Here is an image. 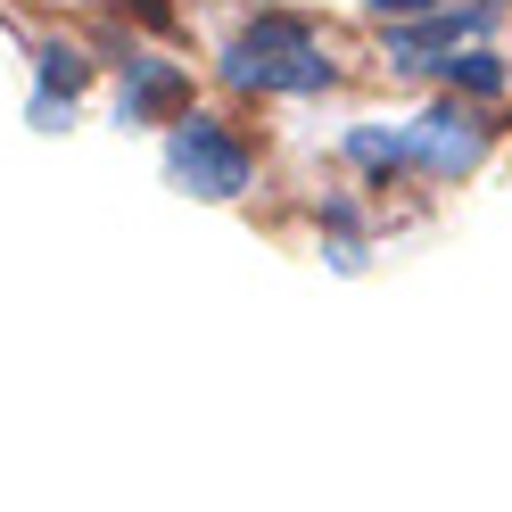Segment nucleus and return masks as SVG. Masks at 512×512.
I'll use <instances>...</instances> for the list:
<instances>
[{
  "mask_svg": "<svg viewBox=\"0 0 512 512\" xmlns=\"http://www.w3.org/2000/svg\"><path fill=\"white\" fill-rule=\"evenodd\" d=\"M215 75L232 91H248V100H314V91L339 83V58L323 50V34H314L306 17L265 9V17H248L240 34L223 42Z\"/></svg>",
  "mask_w": 512,
  "mask_h": 512,
  "instance_id": "1",
  "label": "nucleus"
},
{
  "mask_svg": "<svg viewBox=\"0 0 512 512\" xmlns=\"http://www.w3.org/2000/svg\"><path fill=\"white\" fill-rule=\"evenodd\" d=\"M256 166H265V141L240 133V124L215 116V108H190L182 124H166V182L182 199L232 207V199L256 190Z\"/></svg>",
  "mask_w": 512,
  "mask_h": 512,
  "instance_id": "2",
  "label": "nucleus"
},
{
  "mask_svg": "<svg viewBox=\"0 0 512 512\" xmlns=\"http://www.w3.org/2000/svg\"><path fill=\"white\" fill-rule=\"evenodd\" d=\"M504 141V116L479 108V100H455V91H438L422 116H405V149H413V174L422 182H463L479 174V157Z\"/></svg>",
  "mask_w": 512,
  "mask_h": 512,
  "instance_id": "3",
  "label": "nucleus"
},
{
  "mask_svg": "<svg viewBox=\"0 0 512 512\" xmlns=\"http://www.w3.org/2000/svg\"><path fill=\"white\" fill-rule=\"evenodd\" d=\"M108 58H116V124L124 133H141V124H182L190 108V67L182 58H166V50H141L133 34H108Z\"/></svg>",
  "mask_w": 512,
  "mask_h": 512,
  "instance_id": "4",
  "label": "nucleus"
},
{
  "mask_svg": "<svg viewBox=\"0 0 512 512\" xmlns=\"http://www.w3.org/2000/svg\"><path fill=\"white\" fill-rule=\"evenodd\" d=\"M25 58H34V124L58 133V124L75 116V100L91 91V75H100V58L75 34H25Z\"/></svg>",
  "mask_w": 512,
  "mask_h": 512,
  "instance_id": "5",
  "label": "nucleus"
},
{
  "mask_svg": "<svg viewBox=\"0 0 512 512\" xmlns=\"http://www.w3.org/2000/svg\"><path fill=\"white\" fill-rule=\"evenodd\" d=\"M496 17H504V0H455V9H438V17H405V25H389V67L422 75V58H446V50L479 42Z\"/></svg>",
  "mask_w": 512,
  "mask_h": 512,
  "instance_id": "6",
  "label": "nucleus"
},
{
  "mask_svg": "<svg viewBox=\"0 0 512 512\" xmlns=\"http://www.w3.org/2000/svg\"><path fill=\"white\" fill-rule=\"evenodd\" d=\"M422 75H438V91H455V100H504V91H512V67L488 42H463L446 58H422Z\"/></svg>",
  "mask_w": 512,
  "mask_h": 512,
  "instance_id": "7",
  "label": "nucleus"
},
{
  "mask_svg": "<svg viewBox=\"0 0 512 512\" xmlns=\"http://www.w3.org/2000/svg\"><path fill=\"white\" fill-rule=\"evenodd\" d=\"M339 149H347V166H356L372 190H397V182H413V149H405V124H356V133H347Z\"/></svg>",
  "mask_w": 512,
  "mask_h": 512,
  "instance_id": "8",
  "label": "nucleus"
},
{
  "mask_svg": "<svg viewBox=\"0 0 512 512\" xmlns=\"http://www.w3.org/2000/svg\"><path fill=\"white\" fill-rule=\"evenodd\" d=\"M124 17L141 34H182V0H124Z\"/></svg>",
  "mask_w": 512,
  "mask_h": 512,
  "instance_id": "9",
  "label": "nucleus"
},
{
  "mask_svg": "<svg viewBox=\"0 0 512 512\" xmlns=\"http://www.w3.org/2000/svg\"><path fill=\"white\" fill-rule=\"evenodd\" d=\"M364 9L380 25H405V17H438V9H455V0H364Z\"/></svg>",
  "mask_w": 512,
  "mask_h": 512,
  "instance_id": "10",
  "label": "nucleus"
},
{
  "mask_svg": "<svg viewBox=\"0 0 512 512\" xmlns=\"http://www.w3.org/2000/svg\"><path fill=\"white\" fill-rule=\"evenodd\" d=\"M67 9H91V0H67Z\"/></svg>",
  "mask_w": 512,
  "mask_h": 512,
  "instance_id": "11",
  "label": "nucleus"
}]
</instances>
